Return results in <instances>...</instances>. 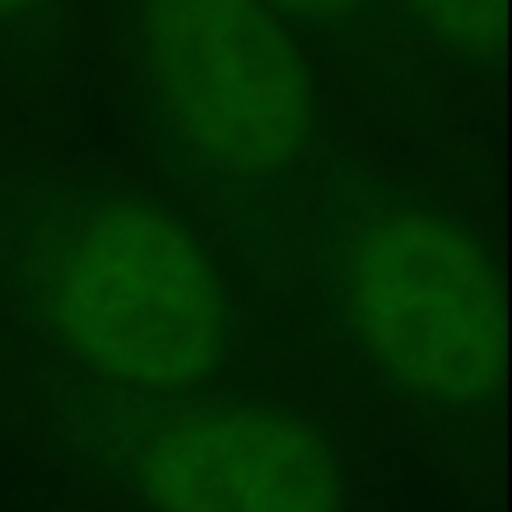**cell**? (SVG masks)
<instances>
[{"label": "cell", "instance_id": "obj_1", "mask_svg": "<svg viewBox=\"0 0 512 512\" xmlns=\"http://www.w3.org/2000/svg\"><path fill=\"white\" fill-rule=\"evenodd\" d=\"M0 281L88 379L200 390L232 348V302L204 246L123 186L11 193L0 207Z\"/></svg>", "mask_w": 512, "mask_h": 512}, {"label": "cell", "instance_id": "obj_2", "mask_svg": "<svg viewBox=\"0 0 512 512\" xmlns=\"http://www.w3.org/2000/svg\"><path fill=\"white\" fill-rule=\"evenodd\" d=\"M46 442L141 512H344L348 477L299 414L271 404L64 376L43 390Z\"/></svg>", "mask_w": 512, "mask_h": 512}, {"label": "cell", "instance_id": "obj_3", "mask_svg": "<svg viewBox=\"0 0 512 512\" xmlns=\"http://www.w3.org/2000/svg\"><path fill=\"white\" fill-rule=\"evenodd\" d=\"M155 130L232 183L281 179L316 151L323 106L302 36L264 0H109Z\"/></svg>", "mask_w": 512, "mask_h": 512}, {"label": "cell", "instance_id": "obj_4", "mask_svg": "<svg viewBox=\"0 0 512 512\" xmlns=\"http://www.w3.org/2000/svg\"><path fill=\"white\" fill-rule=\"evenodd\" d=\"M344 323L407 390L484 407L502 386L495 267L456 221L393 200L344 211L327 242Z\"/></svg>", "mask_w": 512, "mask_h": 512}, {"label": "cell", "instance_id": "obj_5", "mask_svg": "<svg viewBox=\"0 0 512 512\" xmlns=\"http://www.w3.org/2000/svg\"><path fill=\"white\" fill-rule=\"evenodd\" d=\"M393 25L404 22L439 53L467 67L498 64L505 32V0H390Z\"/></svg>", "mask_w": 512, "mask_h": 512}, {"label": "cell", "instance_id": "obj_6", "mask_svg": "<svg viewBox=\"0 0 512 512\" xmlns=\"http://www.w3.org/2000/svg\"><path fill=\"white\" fill-rule=\"evenodd\" d=\"M74 0H0V81L36 85L64 60Z\"/></svg>", "mask_w": 512, "mask_h": 512}, {"label": "cell", "instance_id": "obj_7", "mask_svg": "<svg viewBox=\"0 0 512 512\" xmlns=\"http://www.w3.org/2000/svg\"><path fill=\"white\" fill-rule=\"evenodd\" d=\"M299 36L348 43V39L379 36L393 25L390 0H264Z\"/></svg>", "mask_w": 512, "mask_h": 512}]
</instances>
